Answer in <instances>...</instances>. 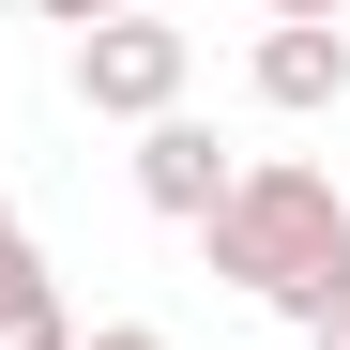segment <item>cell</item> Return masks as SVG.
<instances>
[{
  "label": "cell",
  "instance_id": "cell-4",
  "mask_svg": "<svg viewBox=\"0 0 350 350\" xmlns=\"http://www.w3.org/2000/svg\"><path fill=\"white\" fill-rule=\"evenodd\" d=\"M244 92L274 107V122H320V107H350V31H259V46H244Z\"/></svg>",
  "mask_w": 350,
  "mask_h": 350
},
{
  "label": "cell",
  "instance_id": "cell-1",
  "mask_svg": "<svg viewBox=\"0 0 350 350\" xmlns=\"http://www.w3.org/2000/svg\"><path fill=\"white\" fill-rule=\"evenodd\" d=\"M198 259L244 289V305H274V320L320 335V320L350 305V198H335V167H305V152H244V183L198 213Z\"/></svg>",
  "mask_w": 350,
  "mask_h": 350
},
{
  "label": "cell",
  "instance_id": "cell-8",
  "mask_svg": "<svg viewBox=\"0 0 350 350\" xmlns=\"http://www.w3.org/2000/svg\"><path fill=\"white\" fill-rule=\"evenodd\" d=\"M16 274H46V259H31V213L0 198V289H16Z\"/></svg>",
  "mask_w": 350,
  "mask_h": 350
},
{
  "label": "cell",
  "instance_id": "cell-10",
  "mask_svg": "<svg viewBox=\"0 0 350 350\" xmlns=\"http://www.w3.org/2000/svg\"><path fill=\"white\" fill-rule=\"evenodd\" d=\"M305 350H350V305H335V320H320V335H305Z\"/></svg>",
  "mask_w": 350,
  "mask_h": 350
},
{
  "label": "cell",
  "instance_id": "cell-5",
  "mask_svg": "<svg viewBox=\"0 0 350 350\" xmlns=\"http://www.w3.org/2000/svg\"><path fill=\"white\" fill-rule=\"evenodd\" d=\"M0 350H77V305L46 274H16V289H0Z\"/></svg>",
  "mask_w": 350,
  "mask_h": 350
},
{
  "label": "cell",
  "instance_id": "cell-7",
  "mask_svg": "<svg viewBox=\"0 0 350 350\" xmlns=\"http://www.w3.org/2000/svg\"><path fill=\"white\" fill-rule=\"evenodd\" d=\"M46 31H107V16H137V0H31Z\"/></svg>",
  "mask_w": 350,
  "mask_h": 350
},
{
  "label": "cell",
  "instance_id": "cell-3",
  "mask_svg": "<svg viewBox=\"0 0 350 350\" xmlns=\"http://www.w3.org/2000/svg\"><path fill=\"white\" fill-rule=\"evenodd\" d=\"M228 183H244V152H228L213 122H198V107H167V122H137V198L167 213V228H198Z\"/></svg>",
  "mask_w": 350,
  "mask_h": 350
},
{
  "label": "cell",
  "instance_id": "cell-9",
  "mask_svg": "<svg viewBox=\"0 0 350 350\" xmlns=\"http://www.w3.org/2000/svg\"><path fill=\"white\" fill-rule=\"evenodd\" d=\"M77 350H167V320H92Z\"/></svg>",
  "mask_w": 350,
  "mask_h": 350
},
{
  "label": "cell",
  "instance_id": "cell-6",
  "mask_svg": "<svg viewBox=\"0 0 350 350\" xmlns=\"http://www.w3.org/2000/svg\"><path fill=\"white\" fill-rule=\"evenodd\" d=\"M259 31H350V0H259Z\"/></svg>",
  "mask_w": 350,
  "mask_h": 350
},
{
  "label": "cell",
  "instance_id": "cell-2",
  "mask_svg": "<svg viewBox=\"0 0 350 350\" xmlns=\"http://www.w3.org/2000/svg\"><path fill=\"white\" fill-rule=\"evenodd\" d=\"M183 77H198V46L152 16H107V31H77V107L92 122H167V107H183Z\"/></svg>",
  "mask_w": 350,
  "mask_h": 350
}]
</instances>
